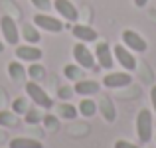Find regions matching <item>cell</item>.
<instances>
[{"label": "cell", "instance_id": "9a60e30c", "mask_svg": "<svg viewBox=\"0 0 156 148\" xmlns=\"http://www.w3.org/2000/svg\"><path fill=\"white\" fill-rule=\"evenodd\" d=\"M97 111H101V115H103V118L107 122H113L115 118H117V111H115V107H113V103H111L109 97L101 99V103L97 105Z\"/></svg>", "mask_w": 156, "mask_h": 148}, {"label": "cell", "instance_id": "f1b7e54d", "mask_svg": "<svg viewBox=\"0 0 156 148\" xmlns=\"http://www.w3.org/2000/svg\"><path fill=\"white\" fill-rule=\"evenodd\" d=\"M150 103H152V111L156 113V85L150 89Z\"/></svg>", "mask_w": 156, "mask_h": 148}, {"label": "cell", "instance_id": "603a6c76", "mask_svg": "<svg viewBox=\"0 0 156 148\" xmlns=\"http://www.w3.org/2000/svg\"><path fill=\"white\" fill-rule=\"evenodd\" d=\"M28 99H24V97H18V99H14L12 101V111H14L18 117H24V115L28 113Z\"/></svg>", "mask_w": 156, "mask_h": 148}, {"label": "cell", "instance_id": "7c38bea8", "mask_svg": "<svg viewBox=\"0 0 156 148\" xmlns=\"http://www.w3.org/2000/svg\"><path fill=\"white\" fill-rule=\"evenodd\" d=\"M99 89H101V85L97 83V81H93V79H79V81H75V85H73V91L77 93V95H81V97H91V95H97L99 93Z\"/></svg>", "mask_w": 156, "mask_h": 148}, {"label": "cell", "instance_id": "cb8c5ba5", "mask_svg": "<svg viewBox=\"0 0 156 148\" xmlns=\"http://www.w3.org/2000/svg\"><path fill=\"white\" fill-rule=\"evenodd\" d=\"M42 117H44V115L34 107V109H28V113L24 115V121H26L28 125H38V122L42 121Z\"/></svg>", "mask_w": 156, "mask_h": 148}, {"label": "cell", "instance_id": "5b68a950", "mask_svg": "<svg viewBox=\"0 0 156 148\" xmlns=\"http://www.w3.org/2000/svg\"><path fill=\"white\" fill-rule=\"evenodd\" d=\"M73 59L83 69H95V53L89 51V48L85 46L83 42L73 46Z\"/></svg>", "mask_w": 156, "mask_h": 148}, {"label": "cell", "instance_id": "4fadbf2b", "mask_svg": "<svg viewBox=\"0 0 156 148\" xmlns=\"http://www.w3.org/2000/svg\"><path fill=\"white\" fill-rule=\"evenodd\" d=\"M73 38H77L79 42L87 44V42H97V32L93 30L91 26H85V24H75L71 28Z\"/></svg>", "mask_w": 156, "mask_h": 148}, {"label": "cell", "instance_id": "277c9868", "mask_svg": "<svg viewBox=\"0 0 156 148\" xmlns=\"http://www.w3.org/2000/svg\"><path fill=\"white\" fill-rule=\"evenodd\" d=\"M0 32H2L6 44L10 46H18L20 42V32H18V24L12 16H2L0 18Z\"/></svg>", "mask_w": 156, "mask_h": 148}, {"label": "cell", "instance_id": "5bb4252c", "mask_svg": "<svg viewBox=\"0 0 156 148\" xmlns=\"http://www.w3.org/2000/svg\"><path fill=\"white\" fill-rule=\"evenodd\" d=\"M8 148H44L42 142L36 138H28V136H16L12 140H8Z\"/></svg>", "mask_w": 156, "mask_h": 148}, {"label": "cell", "instance_id": "f546056e", "mask_svg": "<svg viewBox=\"0 0 156 148\" xmlns=\"http://www.w3.org/2000/svg\"><path fill=\"white\" fill-rule=\"evenodd\" d=\"M146 4H148V0H134V6L136 8H144Z\"/></svg>", "mask_w": 156, "mask_h": 148}, {"label": "cell", "instance_id": "d4e9b609", "mask_svg": "<svg viewBox=\"0 0 156 148\" xmlns=\"http://www.w3.org/2000/svg\"><path fill=\"white\" fill-rule=\"evenodd\" d=\"M73 93H75V91H73L71 87H67V85H63V87L57 89V97H59L61 101H69V99L73 97Z\"/></svg>", "mask_w": 156, "mask_h": 148}, {"label": "cell", "instance_id": "2e32d148", "mask_svg": "<svg viewBox=\"0 0 156 148\" xmlns=\"http://www.w3.org/2000/svg\"><path fill=\"white\" fill-rule=\"evenodd\" d=\"M77 111L81 113V117L91 118L93 115L97 113V103L93 101V99H89V97H83V99H81V103L77 105Z\"/></svg>", "mask_w": 156, "mask_h": 148}, {"label": "cell", "instance_id": "6da1fadb", "mask_svg": "<svg viewBox=\"0 0 156 148\" xmlns=\"http://www.w3.org/2000/svg\"><path fill=\"white\" fill-rule=\"evenodd\" d=\"M24 89H26L28 99H30V101H34V105H36V107H40V109H48V111H50L51 107H53L51 97L48 95V91H44L40 83H36V81H32V79H30L26 85H24Z\"/></svg>", "mask_w": 156, "mask_h": 148}, {"label": "cell", "instance_id": "ba28073f", "mask_svg": "<svg viewBox=\"0 0 156 148\" xmlns=\"http://www.w3.org/2000/svg\"><path fill=\"white\" fill-rule=\"evenodd\" d=\"M133 77H130V71H113L109 75L103 77V85L107 89H121V87H126L130 85Z\"/></svg>", "mask_w": 156, "mask_h": 148}, {"label": "cell", "instance_id": "9c48e42d", "mask_svg": "<svg viewBox=\"0 0 156 148\" xmlns=\"http://www.w3.org/2000/svg\"><path fill=\"white\" fill-rule=\"evenodd\" d=\"M95 59L103 69H113L115 57H113V49L107 42H99L95 46Z\"/></svg>", "mask_w": 156, "mask_h": 148}, {"label": "cell", "instance_id": "7402d4cb", "mask_svg": "<svg viewBox=\"0 0 156 148\" xmlns=\"http://www.w3.org/2000/svg\"><path fill=\"white\" fill-rule=\"evenodd\" d=\"M20 36H22L28 44H32V46H36V44L40 42V38H42V36H40V32L36 30L34 26H30V24H26V26L22 28V34H20Z\"/></svg>", "mask_w": 156, "mask_h": 148}, {"label": "cell", "instance_id": "7a4b0ae2", "mask_svg": "<svg viewBox=\"0 0 156 148\" xmlns=\"http://www.w3.org/2000/svg\"><path fill=\"white\" fill-rule=\"evenodd\" d=\"M136 134L140 142H150L152 140V113L148 109H142L136 115Z\"/></svg>", "mask_w": 156, "mask_h": 148}, {"label": "cell", "instance_id": "8fae6325", "mask_svg": "<svg viewBox=\"0 0 156 148\" xmlns=\"http://www.w3.org/2000/svg\"><path fill=\"white\" fill-rule=\"evenodd\" d=\"M53 8H55V12L61 18H65L67 22H77V18H79V12L73 6L71 0H53Z\"/></svg>", "mask_w": 156, "mask_h": 148}, {"label": "cell", "instance_id": "52a82bcc", "mask_svg": "<svg viewBox=\"0 0 156 148\" xmlns=\"http://www.w3.org/2000/svg\"><path fill=\"white\" fill-rule=\"evenodd\" d=\"M14 55L18 61H28V63H34V61L42 59V49L32 46V44H24V46H16L14 49Z\"/></svg>", "mask_w": 156, "mask_h": 148}, {"label": "cell", "instance_id": "4dcf8cb0", "mask_svg": "<svg viewBox=\"0 0 156 148\" xmlns=\"http://www.w3.org/2000/svg\"><path fill=\"white\" fill-rule=\"evenodd\" d=\"M6 140H8V136H6V132L2 130V126H0V144H4Z\"/></svg>", "mask_w": 156, "mask_h": 148}, {"label": "cell", "instance_id": "d6986e66", "mask_svg": "<svg viewBox=\"0 0 156 148\" xmlns=\"http://www.w3.org/2000/svg\"><path fill=\"white\" fill-rule=\"evenodd\" d=\"M57 115H59L61 118H65V121H73V118H77L79 111H77V107H73V105H69V103L63 101L57 107Z\"/></svg>", "mask_w": 156, "mask_h": 148}, {"label": "cell", "instance_id": "3957f363", "mask_svg": "<svg viewBox=\"0 0 156 148\" xmlns=\"http://www.w3.org/2000/svg\"><path fill=\"white\" fill-rule=\"evenodd\" d=\"M113 57L117 59V63H121V67L125 69V71H134V69H136V57H134V53L126 46L117 44V46L113 48Z\"/></svg>", "mask_w": 156, "mask_h": 148}, {"label": "cell", "instance_id": "30bf717a", "mask_svg": "<svg viewBox=\"0 0 156 148\" xmlns=\"http://www.w3.org/2000/svg\"><path fill=\"white\" fill-rule=\"evenodd\" d=\"M34 24L38 28H42V30H46V32H51V34H59V32L63 30V22L53 18V16H48V14H36Z\"/></svg>", "mask_w": 156, "mask_h": 148}, {"label": "cell", "instance_id": "484cf974", "mask_svg": "<svg viewBox=\"0 0 156 148\" xmlns=\"http://www.w3.org/2000/svg\"><path fill=\"white\" fill-rule=\"evenodd\" d=\"M42 122H44V126H46V129H57V118L53 117V115H44L42 117Z\"/></svg>", "mask_w": 156, "mask_h": 148}, {"label": "cell", "instance_id": "e0dca14e", "mask_svg": "<svg viewBox=\"0 0 156 148\" xmlns=\"http://www.w3.org/2000/svg\"><path fill=\"white\" fill-rule=\"evenodd\" d=\"M18 122H20V117L14 111H0V126L14 129V126H18Z\"/></svg>", "mask_w": 156, "mask_h": 148}, {"label": "cell", "instance_id": "ac0fdd59", "mask_svg": "<svg viewBox=\"0 0 156 148\" xmlns=\"http://www.w3.org/2000/svg\"><path fill=\"white\" fill-rule=\"evenodd\" d=\"M63 75H65V79H69V81H79V79H83V67L81 65H77V63H71V65H65L63 67Z\"/></svg>", "mask_w": 156, "mask_h": 148}, {"label": "cell", "instance_id": "44dd1931", "mask_svg": "<svg viewBox=\"0 0 156 148\" xmlns=\"http://www.w3.org/2000/svg\"><path fill=\"white\" fill-rule=\"evenodd\" d=\"M26 73H28V77H30L32 81H36V83H40V81L46 77V67L44 65H40L38 61H34V63L30 65V67L26 69Z\"/></svg>", "mask_w": 156, "mask_h": 148}, {"label": "cell", "instance_id": "d6a6232c", "mask_svg": "<svg viewBox=\"0 0 156 148\" xmlns=\"http://www.w3.org/2000/svg\"><path fill=\"white\" fill-rule=\"evenodd\" d=\"M154 138H156V134H154Z\"/></svg>", "mask_w": 156, "mask_h": 148}, {"label": "cell", "instance_id": "1f68e13d", "mask_svg": "<svg viewBox=\"0 0 156 148\" xmlns=\"http://www.w3.org/2000/svg\"><path fill=\"white\" fill-rule=\"evenodd\" d=\"M2 51H4V44L0 42V53H2Z\"/></svg>", "mask_w": 156, "mask_h": 148}, {"label": "cell", "instance_id": "4316f807", "mask_svg": "<svg viewBox=\"0 0 156 148\" xmlns=\"http://www.w3.org/2000/svg\"><path fill=\"white\" fill-rule=\"evenodd\" d=\"M32 4L42 12H48L51 8V0H32Z\"/></svg>", "mask_w": 156, "mask_h": 148}, {"label": "cell", "instance_id": "8992f818", "mask_svg": "<svg viewBox=\"0 0 156 148\" xmlns=\"http://www.w3.org/2000/svg\"><path fill=\"white\" fill-rule=\"evenodd\" d=\"M122 46H126L130 51H136V53H144L146 49H148L146 40L134 30H125L122 32Z\"/></svg>", "mask_w": 156, "mask_h": 148}, {"label": "cell", "instance_id": "83f0119b", "mask_svg": "<svg viewBox=\"0 0 156 148\" xmlns=\"http://www.w3.org/2000/svg\"><path fill=\"white\" fill-rule=\"evenodd\" d=\"M115 148H138V146L133 144V142H129V140H117L115 142Z\"/></svg>", "mask_w": 156, "mask_h": 148}, {"label": "cell", "instance_id": "ffe728a7", "mask_svg": "<svg viewBox=\"0 0 156 148\" xmlns=\"http://www.w3.org/2000/svg\"><path fill=\"white\" fill-rule=\"evenodd\" d=\"M8 75H10L12 81H22L24 77L28 75V73H26V67H24L22 63H18V61H12V63L8 65Z\"/></svg>", "mask_w": 156, "mask_h": 148}]
</instances>
